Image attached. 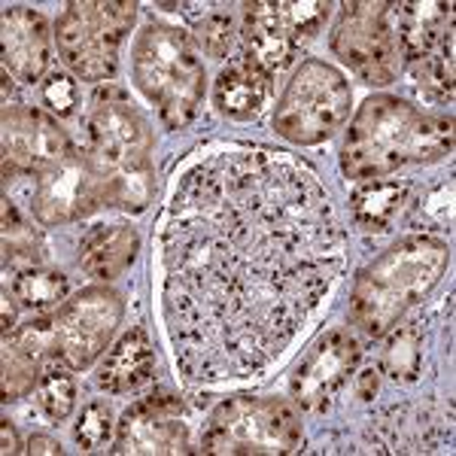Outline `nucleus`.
Instances as JSON below:
<instances>
[{"label":"nucleus","mask_w":456,"mask_h":456,"mask_svg":"<svg viewBox=\"0 0 456 456\" xmlns=\"http://www.w3.org/2000/svg\"><path fill=\"white\" fill-rule=\"evenodd\" d=\"M161 265L180 374L253 378L281 359L332 289L344 232L307 165L274 150H228L180 180Z\"/></svg>","instance_id":"obj_1"},{"label":"nucleus","mask_w":456,"mask_h":456,"mask_svg":"<svg viewBox=\"0 0 456 456\" xmlns=\"http://www.w3.org/2000/svg\"><path fill=\"white\" fill-rule=\"evenodd\" d=\"M453 150V119L417 110L402 98L378 94L353 116L341 146L350 180H380L404 165H429Z\"/></svg>","instance_id":"obj_2"},{"label":"nucleus","mask_w":456,"mask_h":456,"mask_svg":"<svg viewBox=\"0 0 456 456\" xmlns=\"http://www.w3.org/2000/svg\"><path fill=\"white\" fill-rule=\"evenodd\" d=\"M88 152L107 180V208L146 210L152 198V131L128 92L104 86L88 110Z\"/></svg>","instance_id":"obj_3"},{"label":"nucleus","mask_w":456,"mask_h":456,"mask_svg":"<svg viewBox=\"0 0 456 456\" xmlns=\"http://www.w3.org/2000/svg\"><path fill=\"white\" fill-rule=\"evenodd\" d=\"M451 265V249L436 238H404L359 274L350 298V320L380 338L414 305L429 296Z\"/></svg>","instance_id":"obj_4"},{"label":"nucleus","mask_w":456,"mask_h":456,"mask_svg":"<svg viewBox=\"0 0 456 456\" xmlns=\"http://www.w3.org/2000/svg\"><path fill=\"white\" fill-rule=\"evenodd\" d=\"M134 83L156 104L167 128L195 119L204 94V64L192 37L171 25H146L134 43Z\"/></svg>","instance_id":"obj_5"},{"label":"nucleus","mask_w":456,"mask_h":456,"mask_svg":"<svg viewBox=\"0 0 456 456\" xmlns=\"http://www.w3.org/2000/svg\"><path fill=\"white\" fill-rule=\"evenodd\" d=\"M301 420L281 399L238 395L219 404L201 436L204 453H296Z\"/></svg>","instance_id":"obj_6"},{"label":"nucleus","mask_w":456,"mask_h":456,"mask_svg":"<svg viewBox=\"0 0 456 456\" xmlns=\"http://www.w3.org/2000/svg\"><path fill=\"white\" fill-rule=\"evenodd\" d=\"M134 4H68L55 25L61 61L88 83L110 79L119 68V49L134 25Z\"/></svg>","instance_id":"obj_7"},{"label":"nucleus","mask_w":456,"mask_h":456,"mask_svg":"<svg viewBox=\"0 0 456 456\" xmlns=\"http://www.w3.org/2000/svg\"><path fill=\"white\" fill-rule=\"evenodd\" d=\"M347 79L326 61H305L286 86L274 113L277 134L292 143L311 146L332 137L350 116Z\"/></svg>","instance_id":"obj_8"},{"label":"nucleus","mask_w":456,"mask_h":456,"mask_svg":"<svg viewBox=\"0 0 456 456\" xmlns=\"http://www.w3.org/2000/svg\"><path fill=\"white\" fill-rule=\"evenodd\" d=\"M329 16V4H244V43L247 61H253L265 77H277L292 64L301 40L314 37L322 19Z\"/></svg>","instance_id":"obj_9"},{"label":"nucleus","mask_w":456,"mask_h":456,"mask_svg":"<svg viewBox=\"0 0 456 456\" xmlns=\"http://www.w3.org/2000/svg\"><path fill=\"white\" fill-rule=\"evenodd\" d=\"M332 53L365 83H393L402 58L389 28V4H344L332 34Z\"/></svg>","instance_id":"obj_10"},{"label":"nucleus","mask_w":456,"mask_h":456,"mask_svg":"<svg viewBox=\"0 0 456 456\" xmlns=\"http://www.w3.org/2000/svg\"><path fill=\"white\" fill-rule=\"evenodd\" d=\"M107 204V180L92 152L70 150L58 165L37 176L31 210L43 225L77 223Z\"/></svg>","instance_id":"obj_11"},{"label":"nucleus","mask_w":456,"mask_h":456,"mask_svg":"<svg viewBox=\"0 0 456 456\" xmlns=\"http://www.w3.org/2000/svg\"><path fill=\"white\" fill-rule=\"evenodd\" d=\"M122 296L113 289H86L55 316L58 356L70 369H88L107 350L122 320Z\"/></svg>","instance_id":"obj_12"},{"label":"nucleus","mask_w":456,"mask_h":456,"mask_svg":"<svg viewBox=\"0 0 456 456\" xmlns=\"http://www.w3.org/2000/svg\"><path fill=\"white\" fill-rule=\"evenodd\" d=\"M70 152V141L53 116L34 107H4V174H43Z\"/></svg>","instance_id":"obj_13"},{"label":"nucleus","mask_w":456,"mask_h":456,"mask_svg":"<svg viewBox=\"0 0 456 456\" xmlns=\"http://www.w3.org/2000/svg\"><path fill=\"white\" fill-rule=\"evenodd\" d=\"M189 432L174 393H152L122 414L116 453H186Z\"/></svg>","instance_id":"obj_14"},{"label":"nucleus","mask_w":456,"mask_h":456,"mask_svg":"<svg viewBox=\"0 0 456 456\" xmlns=\"http://www.w3.org/2000/svg\"><path fill=\"white\" fill-rule=\"evenodd\" d=\"M359 362V344L347 332H329L314 344L305 362L292 374V399L305 411H322L335 393L347 384L350 371Z\"/></svg>","instance_id":"obj_15"},{"label":"nucleus","mask_w":456,"mask_h":456,"mask_svg":"<svg viewBox=\"0 0 456 456\" xmlns=\"http://www.w3.org/2000/svg\"><path fill=\"white\" fill-rule=\"evenodd\" d=\"M53 61L49 21L31 6H10L4 12V70L21 83H40Z\"/></svg>","instance_id":"obj_16"},{"label":"nucleus","mask_w":456,"mask_h":456,"mask_svg":"<svg viewBox=\"0 0 456 456\" xmlns=\"http://www.w3.org/2000/svg\"><path fill=\"white\" fill-rule=\"evenodd\" d=\"M451 441V408L432 417L429 408H389L371 420V441L387 453H420Z\"/></svg>","instance_id":"obj_17"},{"label":"nucleus","mask_w":456,"mask_h":456,"mask_svg":"<svg viewBox=\"0 0 456 456\" xmlns=\"http://www.w3.org/2000/svg\"><path fill=\"white\" fill-rule=\"evenodd\" d=\"M395 16V46L399 55L417 64L444 40V34L453 28V6L451 4H395L389 6Z\"/></svg>","instance_id":"obj_18"},{"label":"nucleus","mask_w":456,"mask_h":456,"mask_svg":"<svg viewBox=\"0 0 456 456\" xmlns=\"http://www.w3.org/2000/svg\"><path fill=\"white\" fill-rule=\"evenodd\" d=\"M156 371V350L143 329H131L119 341L113 344V350L107 353V359L98 369V387L107 393H131V389L143 387Z\"/></svg>","instance_id":"obj_19"},{"label":"nucleus","mask_w":456,"mask_h":456,"mask_svg":"<svg viewBox=\"0 0 456 456\" xmlns=\"http://www.w3.org/2000/svg\"><path fill=\"white\" fill-rule=\"evenodd\" d=\"M137 249H141V238H137L134 228L128 225L94 228L83 240V247H79V268L88 277L113 281V277H119L122 271L131 268V262L137 259Z\"/></svg>","instance_id":"obj_20"},{"label":"nucleus","mask_w":456,"mask_h":456,"mask_svg":"<svg viewBox=\"0 0 456 456\" xmlns=\"http://www.w3.org/2000/svg\"><path fill=\"white\" fill-rule=\"evenodd\" d=\"M268 86L271 79L256 68L247 58H238L228 68H223L216 79V88H213V101H216L219 113L228 116V119H253L262 110L265 98H268Z\"/></svg>","instance_id":"obj_21"},{"label":"nucleus","mask_w":456,"mask_h":456,"mask_svg":"<svg viewBox=\"0 0 456 456\" xmlns=\"http://www.w3.org/2000/svg\"><path fill=\"white\" fill-rule=\"evenodd\" d=\"M408 198L411 183L404 180H362L350 198V210L365 232H387L399 219Z\"/></svg>","instance_id":"obj_22"},{"label":"nucleus","mask_w":456,"mask_h":456,"mask_svg":"<svg viewBox=\"0 0 456 456\" xmlns=\"http://www.w3.org/2000/svg\"><path fill=\"white\" fill-rule=\"evenodd\" d=\"M68 277L49 268H21L12 281V298L28 311H49L58 301L68 298Z\"/></svg>","instance_id":"obj_23"},{"label":"nucleus","mask_w":456,"mask_h":456,"mask_svg":"<svg viewBox=\"0 0 456 456\" xmlns=\"http://www.w3.org/2000/svg\"><path fill=\"white\" fill-rule=\"evenodd\" d=\"M37 402H40V408L46 411V417H53V420H64V417H70L73 404H77V380H73L70 374V365L58 362V359H46V365H43L40 371V380H37Z\"/></svg>","instance_id":"obj_24"},{"label":"nucleus","mask_w":456,"mask_h":456,"mask_svg":"<svg viewBox=\"0 0 456 456\" xmlns=\"http://www.w3.org/2000/svg\"><path fill=\"white\" fill-rule=\"evenodd\" d=\"M420 359H423V329L420 322H404L395 329L387 341L384 350V371L393 380H414L420 374Z\"/></svg>","instance_id":"obj_25"},{"label":"nucleus","mask_w":456,"mask_h":456,"mask_svg":"<svg viewBox=\"0 0 456 456\" xmlns=\"http://www.w3.org/2000/svg\"><path fill=\"white\" fill-rule=\"evenodd\" d=\"M43 256V238L37 234L31 223L21 219V213L12 208L10 201H4V259L6 265H25L34 268Z\"/></svg>","instance_id":"obj_26"},{"label":"nucleus","mask_w":456,"mask_h":456,"mask_svg":"<svg viewBox=\"0 0 456 456\" xmlns=\"http://www.w3.org/2000/svg\"><path fill=\"white\" fill-rule=\"evenodd\" d=\"M417 83L436 98H453V28L429 55L414 64Z\"/></svg>","instance_id":"obj_27"},{"label":"nucleus","mask_w":456,"mask_h":456,"mask_svg":"<svg viewBox=\"0 0 456 456\" xmlns=\"http://www.w3.org/2000/svg\"><path fill=\"white\" fill-rule=\"evenodd\" d=\"M40 380L37 374V362L28 353H21L16 344L4 347V402H16L28 395L34 384Z\"/></svg>","instance_id":"obj_28"},{"label":"nucleus","mask_w":456,"mask_h":456,"mask_svg":"<svg viewBox=\"0 0 456 456\" xmlns=\"http://www.w3.org/2000/svg\"><path fill=\"white\" fill-rule=\"evenodd\" d=\"M12 344L28 353L34 362H43V359L58 356V332H55V320H31L21 329H16V338Z\"/></svg>","instance_id":"obj_29"},{"label":"nucleus","mask_w":456,"mask_h":456,"mask_svg":"<svg viewBox=\"0 0 456 456\" xmlns=\"http://www.w3.org/2000/svg\"><path fill=\"white\" fill-rule=\"evenodd\" d=\"M110 432H113V417H110V408L101 402H92L83 408V414H79L77 420V444L83 447V451H98V447H104L110 441Z\"/></svg>","instance_id":"obj_30"},{"label":"nucleus","mask_w":456,"mask_h":456,"mask_svg":"<svg viewBox=\"0 0 456 456\" xmlns=\"http://www.w3.org/2000/svg\"><path fill=\"white\" fill-rule=\"evenodd\" d=\"M198 37L210 58H225L234 43V19L225 10H213L204 19H198Z\"/></svg>","instance_id":"obj_31"},{"label":"nucleus","mask_w":456,"mask_h":456,"mask_svg":"<svg viewBox=\"0 0 456 456\" xmlns=\"http://www.w3.org/2000/svg\"><path fill=\"white\" fill-rule=\"evenodd\" d=\"M77 98H79V88H77V83H73L70 77H64V73L49 77L46 86H43V101H46V107L53 110V113H58V116L73 113Z\"/></svg>","instance_id":"obj_32"},{"label":"nucleus","mask_w":456,"mask_h":456,"mask_svg":"<svg viewBox=\"0 0 456 456\" xmlns=\"http://www.w3.org/2000/svg\"><path fill=\"white\" fill-rule=\"evenodd\" d=\"M356 393H359V399H362V402H371L374 395H378V371L369 369V371H362V374H359Z\"/></svg>","instance_id":"obj_33"},{"label":"nucleus","mask_w":456,"mask_h":456,"mask_svg":"<svg viewBox=\"0 0 456 456\" xmlns=\"http://www.w3.org/2000/svg\"><path fill=\"white\" fill-rule=\"evenodd\" d=\"M28 451L31 453H61V444L55 438H46V436H34L28 441Z\"/></svg>","instance_id":"obj_34"},{"label":"nucleus","mask_w":456,"mask_h":456,"mask_svg":"<svg viewBox=\"0 0 456 456\" xmlns=\"http://www.w3.org/2000/svg\"><path fill=\"white\" fill-rule=\"evenodd\" d=\"M0 432H4V453L10 456V453H19L21 447H19V436H16V429H12L10 423H4L0 426Z\"/></svg>","instance_id":"obj_35"},{"label":"nucleus","mask_w":456,"mask_h":456,"mask_svg":"<svg viewBox=\"0 0 456 456\" xmlns=\"http://www.w3.org/2000/svg\"><path fill=\"white\" fill-rule=\"evenodd\" d=\"M10 332H16V305H10V296L4 292V335L10 338Z\"/></svg>","instance_id":"obj_36"}]
</instances>
